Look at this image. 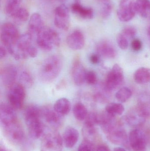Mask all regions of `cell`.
<instances>
[{"label": "cell", "mask_w": 150, "mask_h": 151, "mask_svg": "<svg viewBox=\"0 0 150 151\" xmlns=\"http://www.w3.org/2000/svg\"><path fill=\"white\" fill-rule=\"evenodd\" d=\"M9 88L7 97L9 104L16 110L21 109L25 99V87L21 83H16Z\"/></svg>", "instance_id": "7"}, {"label": "cell", "mask_w": 150, "mask_h": 151, "mask_svg": "<svg viewBox=\"0 0 150 151\" xmlns=\"http://www.w3.org/2000/svg\"><path fill=\"white\" fill-rule=\"evenodd\" d=\"M41 117L43 122L54 129H57L61 126L62 117L58 114L50 106H45L41 108Z\"/></svg>", "instance_id": "12"}, {"label": "cell", "mask_w": 150, "mask_h": 151, "mask_svg": "<svg viewBox=\"0 0 150 151\" xmlns=\"http://www.w3.org/2000/svg\"><path fill=\"white\" fill-rule=\"evenodd\" d=\"M19 32L15 24L5 22L1 26L0 38L1 44L9 48L16 43L19 38Z\"/></svg>", "instance_id": "6"}, {"label": "cell", "mask_w": 150, "mask_h": 151, "mask_svg": "<svg viewBox=\"0 0 150 151\" xmlns=\"http://www.w3.org/2000/svg\"><path fill=\"white\" fill-rule=\"evenodd\" d=\"M29 12L27 9L21 7L11 16V18L14 22L17 24H21L26 22L29 19Z\"/></svg>", "instance_id": "28"}, {"label": "cell", "mask_w": 150, "mask_h": 151, "mask_svg": "<svg viewBox=\"0 0 150 151\" xmlns=\"http://www.w3.org/2000/svg\"><path fill=\"white\" fill-rule=\"evenodd\" d=\"M85 42L84 34L79 30H75L70 33L66 40L68 47L73 50L82 49L85 45Z\"/></svg>", "instance_id": "17"}, {"label": "cell", "mask_w": 150, "mask_h": 151, "mask_svg": "<svg viewBox=\"0 0 150 151\" xmlns=\"http://www.w3.org/2000/svg\"><path fill=\"white\" fill-rule=\"evenodd\" d=\"M16 109L9 104L3 103L0 106V121L2 126L17 120Z\"/></svg>", "instance_id": "19"}, {"label": "cell", "mask_w": 150, "mask_h": 151, "mask_svg": "<svg viewBox=\"0 0 150 151\" xmlns=\"http://www.w3.org/2000/svg\"><path fill=\"white\" fill-rule=\"evenodd\" d=\"M79 137V132L77 129L73 127H67L63 134V141L67 148L71 149L76 144Z\"/></svg>", "instance_id": "20"}, {"label": "cell", "mask_w": 150, "mask_h": 151, "mask_svg": "<svg viewBox=\"0 0 150 151\" xmlns=\"http://www.w3.org/2000/svg\"><path fill=\"white\" fill-rule=\"evenodd\" d=\"M53 107L58 114L64 116L69 113L71 109V104L68 99L62 98L55 102Z\"/></svg>", "instance_id": "24"}, {"label": "cell", "mask_w": 150, "mask_h": 151, "mask_svg": "<svg viewBox=\"0 0 150 151\" xmlns=\"http://www.w3.org/2000/svg\"><path fill=\"white\" fill-rule=\"evenodd\" d=\"M100 57L97 54H92L91 55L90 57V61L92 64H97L100 62Z\"/></svg>", "instance_id": "39"}, {"label": "cell", "mask_w": 150, "mask_h": 151, "mask_svg": "<svg viewBox=\"0 0 150 151\" xmlns=\"http://www.w3.org/2000/svg\"><path fill=\"white\" fill-rule=\"evenodd\" d=\"M125 110L124 106L119 103H112L107 106L105 111L112 116L121 115L123 113Z\"/></svg>", "instance_id": "31"}, {"label": "cell", "mask_w": 150, "mask_h": 151, "mask_svg": "<svg viewBox=\"0 0 150 151\" xmlns=\"http://www.w3.org/2000/svg\"><path fill=\"white\" fill-rule=\"evenodd\" d=\"M7 52H8L7 48L2 44H1L0 47V58L3 59L7 55Z\"/></svg>", "instance_id": "40"}, {"label": "cell", "mask_w": 150, "mask_h": 151, "mask_svg": "<svg viewBox=\"0 0 150 151\" xmlns=\"http://www.w3.org/2000/svg\"><path fill=\"white\" fill-rule=\"evenodd\" d=\"M129 142L134 151H147V137L144 132L140 129H136L130 132Z\"/></svg>", "instance_id": "13"}, {"label": "cell", "mask_w": 150, "mask_h": 151, "mask_svg": "<svg viewBox=\"0 0 150 151\" xmlns=\"http://www.w3.org/2000/svg\"><path fill=\"white\" fill-rule=\"evenodd\" d=\"M117 42L119 47L123 50H127L128 47L129 42L127 38L122 34H119L117 36Z\"/></svg>", "instance_id": "34"}, {"label": "cell", "mask_w": 150, "mask_h": 151, "mask_svg": "<svg viewBox=\"0 0 150 151\" xmlns=\"http://www.w3.org/2000/svg\"><path fill=\"white\" fill-rule=\"evenodd\" d=\"M54 23L55 26L63 31H68L70 25L69 10L65 4L57 6L54 11Z\"/></svg>", "instance_id": "9"}, {"label": "cell", "mask_w": 150, "mask_h": 151, "mask_svg": "<svg viewBox=\"0 0 150 151\" xmlns=\"http://www.w3.org/2000/svg\"><path fill=\"white\" fill-rule=\"evenodd\" d=\"M24 116L29 135L33 139H38L43 134L45 128L41 108L36 105H30L25 110Z\"/></svg>", "instance_id": "2"}, {"label": "cell", "mask_w": 150, "mask_h": 151, "mask_svg": "<svg viewBox=\"0 0 150 151\" xmlns=\"http://www.w3.org/2000/svg\"><path fill=\"white\" fill-rule=\"evenodd\" d=\"M18 69L13 65H8L1 70V78L3 84L8 88L18 80Z\"/></svg>", "instance_id": "16"}, {"label": "cell", "mask_w": 150, "mask_h": 151, "mask_svg": "<svg viewBox=\"0 0 150 151\" xmlns=\"http://www.w3.org/2000/svg\"><path fill=\"white\" fill-rule=\"evenodd\" d=\"M97 82V74L92 71H89L86 73L85 82L90 85H94Z\"/></svg>", "instance_id": "37"}, {"label": "cell", "mask_w": 150, "mask_h": 151, "mask_svg": "<svg viewBox=\"0 0 150 151\" xmlns=\"http://www.w3.org/2000/svg\"><path fill=\"white\" fill-rule=\"evenodd\" d=\"M135 81L139 84H145L150 82V69L141 67L137 69L134 74Z\"/></svg>", "instance_id": "25"}, {"label": "cell", "mask_w": 150, "mask_h": 151, "mask_svg": "<svg viewBox=\"0 0 150 151\" xmlns=\"http://www.w3.org/2000/svg\"><path fill=\"white\" fill-rule=\"evenodd\" d=\"M63 141L58 132L53 131L44 135L41 143V151H61Z\"/></svg>", "instance_id": "8"}, {"label": "cell", "mask_w": 150, "mask_h": 151, "mask_svg": "<svg viewBox=\"0 0 150 151\" xmlns=\"http://www.w3.org/2000/svg\"><path fill=\"white\" fill-rule=\"evenodd\" d=\"M136 13L134 0H120L117 10L120 20L123 22L132 20Z\"/></svg>", "instance_id": "10"}, {"label": "cell", "mask_w": 150, "mask_h": 151, "mask_svg": "<svg viewBox=\"0 0 150 151\" xmlns=\"http://www.w3.org/2000/svg\"></svg>", "instance_id": "48"}, {"label": "cell", "mask_w": 150, "mask_h": 151, "mask_svg": "<svg viewBox=\"0 0 150 151\" xmlns=\"http://www.w3.org/2000/svg\"><path fill=\"white\" fill-rule=\"evenodd\" d=\"M73 112L75 119L79 121L85 120L89 114L86 106L81 102H78L75 105Z\"/></svg>", "instance_id": "29"}, {"label": "cell", "mask_w": 150, "mask_h": 151, "mask_svg": "<svg viewBox=\"0 0 150 151\" xmlns=\"http://www.w3.org/2000/svg\"><path fill=\"white\" fill-rule=\"evenodd\" d=\"M45 27L42 17L39 13H34L31 16L28 23V32L36 37L37 35Z\"/></svg>", "instance_id": "21"}, {"label": "cell", "mask_w": 150, "mask_h": 151, "mask_svg": "<svg viewBox=\"0 0 150 151\" xmlns=\"http://www.w3.org/2000/svg\"><path fill=\"white\" fill-rule=\"evenodd\" d=\"M100 12L104 18H107L111 15L112 11V5L110 0H101Z\"/></svg>", "instance_id": "32"}, {"label": "cell", "mask_w": 150, "mask_h": 151, "mask_svg": "<svg viewBox=\"0 0 150 151\" xmlns=\"http://www.w3.org/2000/svg\"><path fill=\"white\" fill-rule=\"evenodd\" d=\"M33 39L29 32L20 35L16 43L7 49L8 52L17 60L36 57L38 51L33 44Z\"/></svg>", "instance_id": "1"}, {"label": "cell", "mask_w": 150, "mask_h": 151, "mask_svg": "<svg viewBox=\"0 0 150 151\" xmlns=\"http://www.w3.org/2000/svg\"><path fill=\"white\" fill-rule=\"evenodd\" d=\"M99 1H101V0H99Z\"/></svg>", "instance_id": "47"}, {"label": "cell", "mask_w": 150, "mask_h": 151, "mask_svg": "<svg viewBox=\"0 0 150 151\" xmlns=\"http://www.w3.org/2000/svg\"><path fill=\"white\" fill-rule=\"evenodd\" d=\"M2 127L5 136L11 142L19 145L25 141L24 130L17 120L11 123L2 126Z\"/></svg>", "instance_id": "5"}, {"label": "cell", "mask_w": 150, "mask_h": 151, "mask_svg": "<svg viewBox=\"0 0 150 151\" xmlns=\"http://www.w3.org/2000/svg\"><path fill=\"white\" fill-rule=\"evenodd\" d=\"M135 5L136 13L142 17H148L150 13L149 0H136Z\"/></svg>", "instance_id": "27"}, {"label": "cell", "mask_w": 150, "mask_h": 151, "mask_svg": "<svg viewBox=\"0 0 150 151\" xmlns=\"http://www.w3.org/2000/svg\"><path fill=\"white\" fill-rule=\"evenodd\" d=\"M131 47L134 51H139L142 48V43L139 39H134L131 42Z\"/></svg>", "instance_id": "38"}, {"label": "cell", "mask_w": 150, "mask_h": 151, "mask_svg": "<svg viewBox=\"0 0 150 151\" xmlns=\"http://www.w3.org/2000/svg\"><path fill=\"white\" fill-rule=\"evenodd\" d=\"M96 151H111L107 146L105 145H101L97 148Z\"/></svg>", "instance_id": "41"}, {"label": "cell", "mask_w": 150, "mask_h": 151, "mask_svg": "<svg viewBox=\"0 0 150 151\" xmlns=\"http://www.w3.org/2000/svg\"><path fill=\"white\" fill-rule=\"evenodd\" d=\"M18 79L21 84L25 87L30 88L33 85V79L31 73L25 68L18 69Z\"/></svg>", "instance_id": "26"}, {"label": "cell", "mask_w": 150, "mask_h": 151, "mask_svg": "<svg viewBox=\"0 0 150 151\" xmlns=\"http://www.w3.org/2000/svg\"><path fill=\"white\" fill-rule=\"evenodd\" d=\"M1 151H8L6 150V149H5L4 148H2V147H1Z\"/></svg>", "instance_id": "45"}, {"label": "cell", "mask_w": 150, "mask_h": 151, "mask_svg": "<svg viewBox=\"0 0 150 151\" xmlns=\"http://www.w3.org/2000/svg\"><path fill=\"white\" fill-rule=\"evenodd\" d=\"M36 39L38 46L45 51H50L59 47L60 42L58 32L45 27L37 35Z\"/></svg>", "instance_id": "4"}, {"label": "cell", "mask_w": 150, "mask_h": 151, "mask_svg": "<svg viewBox=\"0 0 150 151\" xmlns=\"http://www.w3.org/2000/svg\"><path fill=\"white\" fill-rule=\"evenodd\" d=\"M63 67V60L60 56L53 55L45 59L39 69L40 80L45 83H50L57 78Z\"/></svg>", "instance_id": "3"}, {"label": "cell", "mask_w": 150, "mask_h": 151, "mask_svg": "<svg viewBox=\"0 0 150 151\" xmlns=\"http://www.w3.org/2000/svg\"><path fill=\"white\" fill-rule=\"evenodd\" d=\"M121 33L127 38H132L136 35V30L134 27L128 26L123 28Z\"/></svg>", "instance_id": "36"}, {"label": "cell", "mask_w": 150, "mask_h": 151, "mask_svg": "<svg viewBox=\"0 0 150 151\" xmlns=\"http://www.w3.org/2000/svg\"><path fill=\"white\" fill-rule=\"evenodd\" d=\"M132 96V92L127 87L121 88L115 94L116 99L121 103H124L129 100Z\"/></svg>", "instance_id": "33"}, {"label": "cell", "mask_w": 150, "mask_h": 151, "mask_svg": "<svg viewBox=\"0 0 150 151\" xmlns=\"http://www.w3.org/2000/svg\"><path fill=\"white\" fill-rule=\"evenodd\" d=\"M114 151H126L124 148L122 147H117L114 150Z\"/></svg>", "instance_id": "42"}, {"label": "cell", "mask_w": 150, "mask_h": 151, "mask_svg": "<svg viewBox=\"0 0 150 151\" xmlns=\"http://www.w3.org/2000/svg\"><path fill=\"white\" fill-rule=\"evenodd\" d=\"M108 141L116 145L127 146L129 144V137L124 129L118 125L107 134Z\"/></svg>", "instance_id": "15"}, {"label": "cell", "mask_w": 150, "mask_h": 151, "mask_svg": "<svg viewBox=\"0 0 150 151\" xmlns=\"http://www.w3.org/2000/svg\"><path fill=\"white\" fill-rule=\"evenodd\" d=\"M71 10L75 15L84 19H92L94 16V12L92 8L83 6L79 2L73 4L71 5Z\"/></svg>", "instance_id": "22"}, {"label": "cell", "mask_w": 150, "mask_h": 151, "mask_svg": "<svg viewBox=\"0 0 150 151\" xmlns=\"http://www.w3.org/2000/svg\"><path fill=\"white\" fill-rule=\"evenodd\" d=\"M124 79L122 68L119 65L114 64L107 76L106 87L110 90L115 89L122 84Z\"/></svg>", "instance_id": "14"}, {"label": "cell", "mask_w": 150, "mask_h": 151, "mask_svg": "<svg viewBox=\"0 0 150 151\" xmlns=\"http://www.w3.org/2000/svg\"><path fill=\"white\" fill-rule=\"evenodd\" d=\"M95 127L96 126L94 125L84 122L82 128V133L84 140L93 143V140L97 134V132Z\"/></svg>", "instance_id": "30"}, {"label": "cell", "mask_w": 150, "mask_h": 151, "mask_svg": "<svg viewBox=\"0 0 150 151\" xmlns=\"http://www.w3.org/2000/svg\"><path fill=\"white\" fill-rule=\"evenodd\" d=\"M55 1L63 3L64 2H65L66 0H55Z\"/></svg>", "instance_id": "44"}, {"label": "cell", "mask_w": 150, "mask_h": 151, "mask_svg": "<svg viewBox=\"0 0 150 151\" xmlns=\"http://www.w3.org/2000/svg\"><path fill=\"white\" fill-rule=\"evenodd\" d=\"M148 35L149 37V39L150 40V27H149V29L148 30Z\"/></svg>", "instance_id": "43"}, {"label": "cell", "mask_w": 150, "mask_h": 151, "mask_svg": "<svg viewBox=\"0 0 150 151\" xmlns=\"http://www.w3.org/2000/svg\"><path fill=\"white\" fill-rule=\"evenodd\" d=\"M93 143L84 140L79 145L77 151H94Z\"/></svg>", "instance_id": "35"}, {"label": "cell", "mask_w": 150, "mask_h": 151, "mask_svg": "<svg viewBox=\"0 0 150 151\" xmlns=\"http://www.w3.org/2000/svg\"><path fill=\"white\" fill-rule=\"evenodd\" d=\"M86 71L80 60L76 59L72 64L71 75L72 80L77 86H80L85 82Z\"/></svg>", "instance_id": "18"}, {"label": "cell", "mask_w": 150, "mask_h": 151, "mask_svg": "<svg viewBox=\"0 0 150 151\" xmlns=\"http://www.w3.org/2000/svg\"><path fill=\"white\" fill-rule=\"evenodd\" d=\"M149 115L148 111L138 107L129 111L125 115L124 120L131 127H139L144 124Z\"/></svg>", "instance_id": "11"}, {"label": "cell", "mask_w": 150, "mask_h": 151, "mask_svg": "<svg viewBox=\"0 0 150 151\" xmlns=\"http://www.w3.org/2000/svg\"><path fill=\"white\" fill-rule=\"evenodd\" d=\"M75 1L76 2H79L80 0H75Z\"/></svg>", "instance_id": "46"}, {"label": "cell", "mask_w": 150, "mask_h": 151, "mask_svg": "<svg viewBox=\"0 0 150 151\" xmlns=\"http://www.w3.org/2000/svg\"><path fill=\"white\" fill-rule=\"evenodd\" d=\"M97 50L99 55L107 58L115 57L116 51L112 44L106 41L101 42L97 46Z\"/></svg>", "instance_id": "23"}]
</instances>
